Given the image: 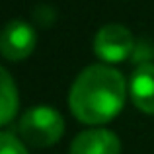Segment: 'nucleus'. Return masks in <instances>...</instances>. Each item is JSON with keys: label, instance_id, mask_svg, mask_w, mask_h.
<instances>
[{"label": "nucleus", "instance_id": "1", "mask_svg": "<svg viewBox=\"0 0 154 154\" xmlns=\"http://www.w3.org/2000/svg\"><path fill=\"white\" fill-rule=\"evenodd\" d=\"M127 96L125 76L109 64L86 66L70 88V109L84 123H105L121 111Z\"/></svg>", "mask_w": 154, "mask_h": 154}, {"label": "nucleus", "instance_id": "2", "mask_svg": "<svg viewBox=\"0 0 154 154\" xmlns=\"http://www.w3.org/2000/svg\"><path fill=\"white\" fill-rule=\"evenodd\" d=\"M64 131V119L51 105L29 107L20 119V133L33 146H47L60 139Z\"/></svg>", "mask_w": 154, "mask_h": 154}, {"label": "nucleus", "instance_id": "3", "mask_svg": "<svg viewBox=\"0 0 154 154\" xmlns=\"http://www.w3.org/2000/svg\"><path fill=\"white\" fill-rule=\"evenodd\" d=\"M133 35L121 23H107L100 27L94 37V51L103 60H121L133 51Z\"/></svg>", "mask_w": 154, "mask_h": 154}, {"label": "nucleus", "instance_id": "4", "mask_svg": "<svg viewBox=\"0 0 154 154\" xmlns=\"http://www.w3.org/2000/svg\"><path fill=\"white\" fill-rule=\"evenodd\" d=\"M35 47V29L26 20H10L0 29V53L10 60L27 57Z\"/></svg>", "mask_w": 154, "mask_h": 154}, {"label": "nucleus", "instance_id": "5", "mask_svg": "<svg viewBox=\"0 0 154 154\" xmlns=\"http://www.w3.org/2000/svg\"><path fill=\"white\" fill-rule=\"evenodd\" d=\"M121 143L107 129H86L74 137L70 154H119Z\"/></svg>", "mask_w": 154, "mask_h": 154}, {"label": "nucleus", "instance_id": "6", "mask_svg": "<svg viewBox=\"0 0 154 154\" xmlns=\"http://www.w3.org/2000/svg\"><path fill=\"white\" fill-rule=\"evenodd\" d=\"M129 94L139 109L154 113V63H143L129 80Z\"/></svg>", "mask_w": 154, "mask_h": 154}, {"label": "nucleus", "instance_id": "7", "mask_svg": "<svg viewBox=\"0 0 154 154\" xmlns=\"http://www.w3.org/2000/svg\"><path fill=\"white\" fill-rule=\"evenodd\" d=\"M18 90L10 72L0 66V125L8 123L18 111Z\"/></svg>", "mask_w": 154, "mask_h": 154}, {"label": "nucleus", "instance_id": "8", "mask_svg": "<svg viewBox=\"0 0 154 154\" xmlns=\"http://www.w3.org/2000/svg\"><path fill=\"white\" fill-rule=\"evenodd\" d=\"M0 154H27V150L12 133H0Z\"/></svg>", "mask_w": 154, "mask_h": 154}]
</instances>
